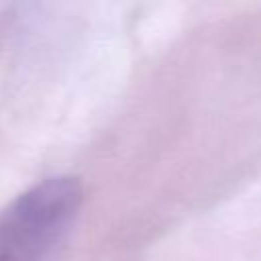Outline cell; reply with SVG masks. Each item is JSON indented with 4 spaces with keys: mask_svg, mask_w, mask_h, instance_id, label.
<instances>
[{
    "mask_svg": "<svg viewBox=\"0 0 261 261\" xmlns=\"http://www.w3.org/2000/svg\"><path fill=\"white\" fill-rule=\"evenodd\" d=\"M84 200L75 177H47L0 210V261H53Z\"/></svg>",
    "mask_w": 261,
    "mask_h": 261,
    "instance_id": "6da1fadb",
    "label": "cell"
}]
</instances>
